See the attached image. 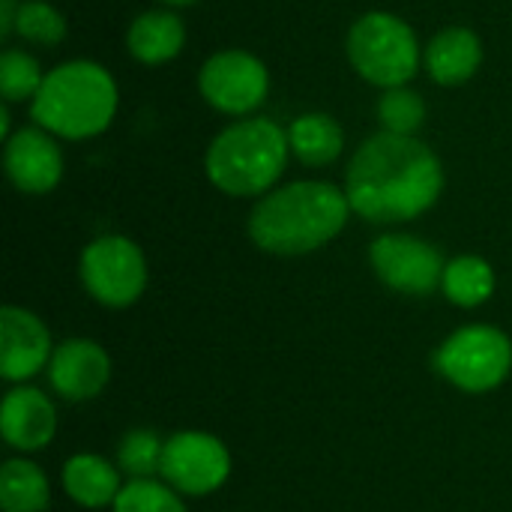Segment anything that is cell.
<instances>
[{
  "mask_svg": "<svg viewBox=\"0 0 512 512\" xmlns=\"http://www.w3.org/2000/svg\"><path fill=\"white\" fill-rule=\"evenodd\" d=\"M162 456L165 438H159L153 429H132L117 447V468L129 480H153L156 474H162Z\"/></svg>",
  "mask_w": 512,
  "mask_h": 512,
  "instance_id": "obj_23",
  "label": "cell"
},
{
  "mask_svg": "<svg viewBox=\"0 0 512 512\" xmlns=\"http://www.w3.org/2000/svg\"><path fill=\"white\" fill-rule=\"evenodd\" d=\"M198 90L213 111L237 120L252 117L270 93V69L252 51L225 48L201 63Z\"/></svg>",
  "mask_w": 512,
  "mask_h": 512,
  "instance_id": "obj_8",
  "label": "cell"
},
{
  "mask_svg": "<svg viewBox=\"0 0 512 512\" xmlns=\"http://www.w3.org/2000/svg\"><path fill=\"white\" fill-rule=\"evenodd\" d=\"M111 512H186V504L165 480H129Z\"/></svg>",
  "mask_w": 512,
  "mask_h": 512,
  "instance_id": "obj_25",
  "label": "cell"
},
{
  "mask_svg": "<svg viewBox=\"0 0 512 512\" xmlns=\"http://www.w3.org/2000/svg\"><path fill=\"white\" fill-rule=\"evenodd\" d=\"M351 213L345 189L327 180H294L258 198L249 213V237L261 252L297 258L333 243Z\"/></svg>",
  "mask_w": 512,
  "mask_h": 512,
  "instance_id": "obj_2",
  "label": "cell"
},
{
  "mask_svg": "<svg viewBox=\"0 0 512 512\" xmlns=\"http://www.w3.org/2000/svg\"><path fill=\"white\" fill-rule=\"evenodd\" d=\"M54 342L48 327L21 306L0 309V375L9 384H24L48 369Z\"/></svg>",
  "mask_w": 512,
  "mask_h": 512,
  "instance_id": "obj_12",
  "label": "cell"
},
{
  "mask_svg": "<svg viewBox=\"0 0 512 512\" xmlns=\"http://www.w3.org/2000/svg\"><path fill=\"white\" fill-rule=\"evenodd\" d=\"M18 3L21 0H0V36H12L15 27V15H18Z\"/></svg>",
  "mask_w": 512,
  "mask_h": 512,
  "instance_id": "obj_26",
  "label": "cell"
},
{
  "mask_svg": "<svg viewBox=\"0 0 512 512\" xmlns=\"http://www.w3.org/2000/svg\"><path fill=\"white\" fill-rule=\"evenodd\" d=\"M12 33L30 45L54 48L66 39L69 24H66V15L57 6H51L48 0H21Z\"/></svg>",
  "mask_w": 512,
  "mask_h": 512,
  "instance_id": "obj_21",
  "label": "cell"
},
{
  "mask_svg": "<svg viewBox=\"0 0 512 512\" xmlns=\"http://www.w3.org/2000/svg\"><path fill=\"white\" fill-rule=\"evenodd\" d=\"M159 477L186 498H204L228 483L231 453L210 432H177L165 441Z\"/></svg>",
  "mask_w": 512,
  "mask_h": 512,
  "instance_id": "obj_10",
  "label": "cell"
},
{
  "mask_svg": "<svg viewBox=\"0 0 512 512\" xmlns=\"http://www.w3.org/2000/svg\"><path fill=\"white\" fill-rule=\"evenodd\" d=\"M126 48L132 60L144 66L171 63L186 48V24L174 9H147L132 18L126 30Z\"/></svg>",
  "mask_w": 512,
  "mask_h": 512,
  "instance_id": "obj_16",
  "label": "cell"
},
{
  "mask_svg": "<svg viewBox=\"0 0 512 512\" xmlns=\"http://www.w3.org/2000/svg\"><path fill=\"white\" fill-rule=\"evenodd\" d=\"M0 435L18 453L45 450L57 435L54 402L36 387H12L0 405Z\"/></svg>",
  "mask_w": 512,
  "mask_h": 512,
  "instance_id": "obj_14",
  "label": "cell"
},
{
  "mask_svg": "<svg viewBox=\"0 0 512 512\" xmlns=\"http://www.w3.org/2000/svg\"><path fill=\"white\" fill-rule=\"evenodd\" d=\"M81 282L96 303L126 309L138 303L147 288V258L129 237H96L81 252Z\"/></svg>",
  "mask_w": 512,
  "mask_h": 512,
  "instance_id": "obj_7",
  "label": "cell"
},
{
  "mask_svg": "<svg viewBox=\"0 0 512 512\" xmlns=\"http://www.w3.org/2000/svg\"><path fill=\"white\" fill-rule=\"evenodd\" d=\"M288 129L270 117H240L207 147L204 174L231 198H264L288 168Z\"/></svg>",
  "mask_w": 512,
  "mask_h": 512,
  "instance_id": "obj_4",
  "label": "cell"
},
{
  "mask_svg": "<svg viewBox=\"0 0 512 512\" xmlns=\"http://www.w3.org/2000/svg\"><path fill=\"white\" fill-rule=\"evenodd\" d=\"M435 369L465 393H489L510 378V336L489 324H468L444 339Z\"/></svg>",
  "mask_w": 512,
  "mask_h": 512,
  "instance_id": "obj_6",
  "label": "cell"
},
{
  "mask_svg": "<svg viewBox=\"0 0 512 512\" xmlns=\"http://www.w3.org/2000/svg\"><path fill=\"white\" fill-rule=\"evenodd\" d=\"M423 66L441 87L468 84L483 66V39L471 27H444L423 45Z\"/></svg>",
  "mask_w": 512,
  "mask_h": 512,
  "instance_id": "obj_15",
  "label": "cell"
},
{
  "mask_svg": "<svg viewBox=\"0 0 512 512\" xmlns=\"http://www.w3.org/2000/svg\"><path fill=\"white\" fill-rule=\"evenodd\" d=\"M345 195L372 225H399L429 213L444 192V165L417 135L375 132L348 162Z\"/></svg>",
  "mask_w": 512,
  "mask_h": 512,
  "instance_id": "obj_1",
  "label": "cell"
},
{
  "mask_svg": "<svg viewBox=\"0 0 512 512\" xmlns=\"http://www.w3.org/2000/svg\"><path fill=\"white\" fill-rule=\"evenodd\" d=\"M120 108L114 75L96 60H66L48 69L30 102L36 126L63 141H87L102 135Z\"/></svg>",
  "mask_w": 512,
  "mask_h": 512,
  "instance_id": "obj_3",
  "label": "cell"
},
{
  "mask_svg": "<svg viewBox=\"0 0 512 512\" xmlns=\"http://www.w3.org/2000/svg\"><path fill=\"white\" fill-rule=\"evenodd\" d=\"M288 144L291 156L309 168H327L333 165L345 150V129L336 123V117L324 111H309L291 120L288 126Z\"/></svg>",
  "mask_w": 512,
  "mask_h": 512,
  "instance_id": "obj_18",
  "label": "cell"
},
{
  "mask_svg": "<svg viewBox=\"0 0 512 512\" xmlns=\"http://www.w3.org/2000/svg\"><path fill=\"white\" fill-rule=\"evenodd\" d=\"M159 3H165L168 9H177V6H192V3H198V0H159Z\"/></svg>",
  "mask_w": 512,
  "mask_h": 512,
  "instance_id": "obj_27",
  "label": "cell"
},
{
  "mask_svg": "<svg viewBox=\"0 0 512 512\" xmlns=\"http://www.w3.org/2000/svg\"><path fill=\"white\" fill-rule=\"evenodd\" d=\"M369 264L387 288L408 297H429L435 288H441L447 267L444 255L432 243L399 231L372 240Z\"/></svg>",
  "mask_w": 512,
  "mask_h": 512,
  "instance_id": "obj_9",
  "label": "cell"
},
{
  "mask_svg": "<svg viewBox=\"0 0 512 512\" xmlns=\"http://www.w3.org/2000/svg\"><path fill=\"white\" fill-rule=\"evenodd\" d=\"M48 72H42L39 60L24 48H6L0 54V96L6 105L33 102Z\"/></svg>",
  "mask_w": 512,
  "mask_h": 512,
  "instance_id": "obj_24",
  "label": "cell"
},
{
  "mask_svg": "<svg viewBox=\"0 0 512 512\" xmlns=\"http://www.w3.org/2000/svg\"><path fill=\"white\" fill-rule=\"evenodd\" d=\"M375 111H378L381 132H390V135L414 138L426 126V99L417 90H411L408 84L381 90Z\"/></svg>",
  "mask_w": 512,
  "mask_h": 512,
  "instance_id": "obj_22",
  "label": "cell"
},
{
  "mask_svg": "<svg viewBox=\"0 0 512 512\" xmlns=\"http://www.w3.org/2000/svg\"><path fill=\"white\" fill-rule=\"evenodd\" d=\"M3 512H45L51 504L48 474L30 459H9L0 468Z\"/></svg>",
  "mask_w": 512,
  "mask_h": 512,
  "instance_id": "obj_20",
  "label": "cell"
},
{
  "mask_svg": "<svg viewBox=\"0 0 512 512\" xmlns=\"http://www.w3.org/2000/svg\"><path fill=\"white\" fill-rule=\"evenodd\" d=\"M351 69L372 87H405L423 66V45L414 27L384 9L360 15L345 39Z\"/></svg>",
  "mask_w": 512,
  "mask_h": 512,
  "instance_id": "obj_5",
  "label": "cell"
},
{
  "mask_svg": "<svg viewBox=\"0 0 512 512\" xmlns=\"http://www.w3.org/2000/svg\"><path fill=\"white\" fill-rule=\"evenodd\" d=\"M63 150L42 126H24L3 141V171L24 195H48L63 180Z\"/></svg>",
  "mask_w": 512,
  "mask_h": 512,
  "instance_id": "obj_11",
  "label": "cell"
},
{
  "mask_svg": "<svg viewBox=\"0 0 512 512\" xmlns=\"http://www.w3.org/2000/svg\"><path fill=\"white\" fill-rule=\"evenodd\" d=\"M495 288H498L495 270L480 255H459V258L447 261V267H444L441 291L459 309H477V306L489 303Z\"/></svg>",
  "mask_w": 512,
  "mask_h": 512,
  "instance_id": "obj_19",
  "label": "cell"
},
{
  "mask_svg": "<svg viewBox=\"0 0 512 512\" xmlns=\"http://www.w3.org/2000/svg\"><path fill=\"white\" fill-rule=\"evenodd\" d=\"M111 381V357L93 339H66L48 363V384L66 402L96 399Z\"/></svg>",
  "mask_w": 512,
  "mask_h": 512,
  "instance_id": "obj_13",
  "label": "cell"
},
{
  "mask_svg": "<svg viewBox=\"0 0 512 512\" xmlns=\"http://www.w3.org/2000/svg\"><path fill=\"white\" fill-rule=\"evenodd\" d=\"M120 468L117 462H108L102 456L93 453H78L72 459H66L60 483L63 492L84 510H102V507H114L117 495L123 492L126 483H120Z\"/></svg>",
  "mask_w": 512,
  "mask_h": 512,
  "instance_id": "obj_17",
  "label": "cell"
}]
</instances>
